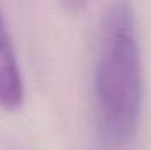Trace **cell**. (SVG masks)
I'll use <instances>...</instances> for the list:
<instances>
[{"mask_svg": "<svg viewBox=\"0 0 151 150\" xmlns=\"http://www.w3.org/2000/svg\"><path fill=\"white\" fill-rule=\"evenodd\" d=\"M58 2H60V5L63 7L65 12L77 14V12H81L86 7V2L88 0H58Z\"/></svg>", "mask_w": 151, "mask_h": 150, "instance_id": "obj_3", "label": "cell"}, {"mask_svg": "<svg viewBox=\"0 0 151 150\" xmlns=\"http://www.w3.org/2000/svg\"><path fill=\"white\" fill-rule=\"evenodd\" d=\"M25 101L23 78L18 66L16 51L0 7V108L7 111L18 110Z\"/></svg>", "mask_w": 151, "mask_h": 150, "instance_id": "obj_2", "label": "cell"}, {"mask_svg": "<svg viewBox=\"0 0 151 150\" xmlns=\"http://www.w3.org/2000/svg\"><path fill=\"white\" fill-rule=\"evenodd\" d=\"M95 101L100 134L114 145L134 141L144 101V76L135 16L127 0H114L100 20Z\"/></svg>", "mask_w": 151, "mask_h": 150, "instance_id": "obj_1", "label": "cell"}]
</instances>
